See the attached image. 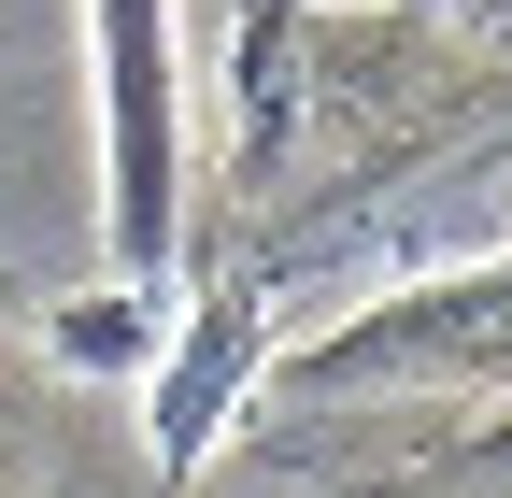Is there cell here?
Here are the masks:
<instances>
[{
    "mask_svg": "<svg viewBox=\"0 0 512 498\" xmlns=\"http://www.w3.org/2000/svg\"><path fill=\"white\" fill-rule=\"evenodd\" d=\"M456 385H512V257L384 285L370 314H342L328 342L271 356L285 413H342V399H456Z\"/></svg>",
    "mask_w": 512,
    "mask_h": 498,
    "instance_id": "cell-1",
    "label": "cell"
},
{
    "mask_svg": "<svg viewBox=\"0 0 512 498\" xmlns=\"http://www.w3.org/2000/svg\"><path fill=\"white\" fill-rule=\"evenodd\" d=\"M100 15V228H114V285L171 299L185 257V43L171 0H86Z\"/></svg>",
    "mask_w": 512,
    "mask_h": 498,
    "instance_id": "cell-2",
    "label": "cell"
},
{
    "mask_svg": "<svg viewBox=\"0 0 512 498\" xmlns=\"http://www.w3.org/2000/svg\"><path fill=\"white\" fill-rule=\"evenodd\" d=\"M370 15H427V29H470V43H512V0H370Z\"/></svg>",
    "mask_w": 512,
    "mask_h": 498,
    "instance_id": "cell-3",
    "label": "cell"
},
{
    "mask_svg": "<svg viewBox=\"0 0 512 498\" xmlns=\"http://www.w3.org/2000/svg\"><path fill=\"white\" fill-rule=\"evenodd\" d=\"M15 442H29V370L0 356V498H15Z\"/></svg>",
    "mask_w": 512,
    "mask_h": 498,
    "instance_id": "cell-4",
    "label": "cell"
}]
</instances>
